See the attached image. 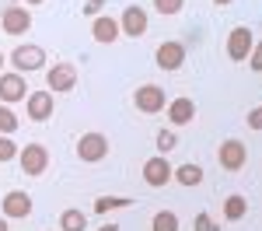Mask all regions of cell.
Returning <instances> with one entry per match:
<instances>
[{
  "instance_id": "29",
  "label": "cell",
  "mask_w": 262,
  "mask_h": 231,
  "mask_svg": "<svg viewBox=\"0 0 262 231\" xmlns=\"http://www.w3.org/2000/svg\"><path fill=\"white\" fill-rule=\"evenodd\" d=\"M84 14H88V18H98L101 14V0H88V4H84Z\"/></svg>"
},
{
  "instance_id": "18",
  "label": "cell",
  "mask_w": 262,
  "mask_h": 231,
  "mask_svg": "<svg viewBox=\"0 0 262 231\" xmlns=\"http://www.w3.org/2000/svg\"><path fill=\"white\" fill-rule=\"evenodd\" d=\"M88 228V217H84V210L77 207H67L60 214V231H84Z\"/></svg>"
},
{
  "instance_id": "9",
  "label": "cell",
  "mask_w": 262,
  "mask_h": 231,
  "mask_svg": "<svg viewBox=\"0 0 262 231\" xmlns=\"http://www.w3.org/2000/svg\"><path fill=\"white\" fill-rule=\"evenodd\" d=\"M28 98V84H25V74L11 70V74H0V105L11 102H25Z\"/></svg>"
},
{
  "instance_id": "12",
  "label": "cell",
  "mask_w": 262,
  "mask_h": 231,
  "mask_svg": "<svg viewBox=\"0 0 262 231\" xmlns=\"http://www.w3.org/2000/svg\"><path fill=\"white\" fill-rule=\"evenodd\" d=\"M119 28H122V35H129V39L147 35V11L137 7V4H129V7L122 11V18H119Z\"/></svg>"
},
{
  "instance_id": "31",
  "label": "cell",
  "mask_w": 262,
  "mask_h": 231,
  "mask_svg": "<svg viewBox=\"0 0 262 231\" xmlns=\"http://www.w3.org/2000/svg\"><path fill=\"white\" fill-rule=\"evenodd\" d=\"M4 67H7V56H4V53H0V74H4Z\"/></svg>"
},
{
  "instance_id": "3",
  "label": "cell",
  "mask_w": 262,
  "mask_h": 231,
  "mask_svg": "<svg viewBox=\"0 0 262 231\" xmlns=\"http://www.w3.org/2000/svg\"><path fill=\"white\" fill-rule=\"evenodd\" d=\"M133 105L140 109L143 116H158L164 105H168V95H164L161 84H140L137 95H133Z\"/></svg>"
},
{
  "instance_id": "11",
  "label": "cell",
  "mask_w": 262,
  "mask_h": 231,
  "mask_svg": "<svg viewBox=\"0 0 262 231\" xmlns=\"http://www.w3.org/2000/svg\"><path fill=\"white\" fill-rule=\"evenodd\" d=\"M0 207H4V217H7V221H21V217L32 214V196L21 193V189H11V193L0 200Z\"/></svg>"
},
{
  "instance_id": "22",
  "label": "cell",
  "mask_w": 262,
  "mask_h": 231,
  "mask_svg": "<svg viewBox=\"0 0 262 231\" xmlns=\"http://www.w3.org/2000/svg\"><path fill=\"white\" fill-rule=\"evenodd\" d=\"M175 144H179V137H175L171 130H158V137H154L158 154H164V158H168V151H175Z\"/></svg>"
},
{
  "instance_id": "15",
  "label": "cell",
  "mask_w": 262,
  "mask_h": 231,
  "mask_svg": "<svg viewBox=\"0 0 262 231\" xmlns=\"http://www.w3.org/2000/svg\"><path fill=\"white\" fill-rule=\"evenodd\" d=\"M122 35V28H119V21L116 18H108V14H98V18L91 21V39L101 42V46H112V42Z\"/></svg>"
},
{
  "instance_id": "1",
  "label": "cell",
  "mask_w": 262,
  "mask_h": 231,
  "mask_svg": "<svg viewBox=\"0 0 262 231\" xmlns=\"http://www.w3.org/2000/svg\"><path fill=\"white\" fill-rule=\"evenodd\" d=\"M77 158H81L84 165H98L108 158V137L98 133V130H91V133H81L77 137Z\"/></svg>"
},
{
  "instance_id": "27",
  "label": "cell",
  "mask_w": 262,
  "mask_h": 231,
  "mask_svg": "<svg viewBox=\"0 0 262 231\" xmlns=\"http://www.w3.org/2000/svg\"><path fill=\"white\" fill-rule=\"evenodd\" d=\"M245 63H252V70H259V74H262V39L252 46V53H248V60H245Z\"/></svg>"
},
{
  "instance_id": "13",
  "label": "cell",
  "mask_w": 262,
  "mask_h": 231,
  "mask_svg": "<svg viewBox=\"0 0 262 231\" xmlns=\"http://www.w3.org/2000/svg\"><path fill=\"white\" fill-rule=\"evenodd\" d=\"M154 63L161 67V70H179L182 63H185V46L182 42H161L158 46V53H154Z\"/></svg>"
},
{
  "instance_id": "2",
  "label": "cell",
  "mask_w": 262,
  "mask_h": 231,
  "mask_svg": "<svg viewBox=\"0 0 262 231\" xmlns=\"http://www.w3.org/2000/svg\"><path fill=\"white\" fill-rule=\"evenodd\" d=\"M7 63H14V70H18V74H35V70H42V67H46V49H42V46H35V42L18 46V49L7 56Z\"/></svg>"
},
{
  "instance_id": "30",
  "label": "cell",
  "mask_w": 262,
  "mask_h": 231,
  "mask_svg": "<svg viewBox=\"0 0 262 231\" xmlns=\"http://www.w3.org/2000/svg\"><path fill=\"white\" fill-rule=\"evenodd\" d=\"M210 4H217V7H227V4H234V0H210Z\"/></svg>"
},
{
  "instance_id": "17",
  "label": "cell",
  "mask_w": 262,
  "mask_h": 231,
  "mask_svg": "<svg viewBox=\"0 0 262 231\" xmlns=\"http://www.w3.org/2000/svg\"><path fill=\"white\" fill-rule=\"evenodd\" d=\"M171 179H175L179 186H200L203 182V168L196 165V161H185V165H179L175 172H171Z\"/></svg>"
},
{
  "instance_id": "19",
  "label": "cell",
  "mask_w": 262,
  "mask_h": 231,
  "mask_svg": "<svg viewBox=\"0 0 262 231\" xmlns=\"http://www.w3.org/2000/svg\"><path fill=\"white\" fill-rule=\"evenodd\" d=\"M245 214H248V200H245V196L234 193V196L224 200V221H242Z\"/></svg>"
},
{
  "instance_id": "5",
  "label": "cell",
  "mask_w": 262,
  "mask_h": 231,
  "mask_svg": "<svg viewBox=\"0 0 262 231\" xmlns=\"http://www.w3.org/2000/svg\"><path fill=\"white\" fill-rule=\"evenodd\" d=\"M18 165L25 175H42L46 168H49V151L42 144H25L18 151Z\"/></svg>"
},
{
  "instance_id": "6",
  "label": "cell",
  "mask_w": 262,
  "mask_h": 231,
  "mask_svg": "<svg viewBox=\"0 0 262 231\" xmlns=\"http://www.w3.org/2000/svg\"><path fill=\"white\" fill-rule=\"evenodd\" d=\"M171 172H175V168L168 165V158H164V154H154V158H147V161H143V182H147V186L150 189H161V186H168V182H171Z\"/></svg>"
},
{
  "instance_id": "23",
  "label": "cell",
  "mask_w": 262,
  "mask_h": 231,
  "mask_svg": "<svg viewBox=\"0 0 262 231\" xmlns=\"http://www.w3.org/2000/svg\"><path fill=\"white\" fill-rule=\"evenodd\" d=\"M18 126H21V119L11 112V109H7V105H0V133H4V137H11Z\"/></svg>"
},
{
  "instance_id": "10",
  "label": "cell",
  "mask_w": 262,
  "mask_h": 231,
  "mask_svg": "<svg viewBox=\"0 0 262 231\" xmlns=\"http://www.w3.org/2000/svg\"><path fill=\"white\" fill-rule=\"evenodd\" d=\"M252 28H245V25H238V28H231L227 32V56L234 63H245L248 60V53H252Z\"/></svg>"
},
{
  "instance_id": "16",
  "label": "cell",
  "mask_w": 262,
  "mask_h": 231,
  "mask_svg": "<svg viewBox=\"0 0 262 231\" xmlns=\"http://www.w3.org/2000/svg\"><path fill=\"white\" fill-rule=\"evenodd\" d=\"M168 119H171V126H189L192 119H196V102L192 98H171L168 102Z\"/></svg>"
},
{
  "instance_id": "8",
  "label": "cell",
  "mask_w": 262,
  "mask_h": 231,
  "mask_svg": "<svg viewBox=\"0 0 262 231\" xmlns=\"http://www.w3.org/2000/svg\"><path fill=\"white\" fill-rule=\"evenodd\" d=\"M46 84H49V91H74L77 88V67L74 63H56V67H49L46 70Z\"/></svg>"
},
{
  "instance_id": "14",
  "label": "cell",
  "mask_w": 262,
  "mask_h": 231,
  "mask_svg": "<svg viewBox=\"0 0 262 231\" xmlns=\"http://www.w3.org/2000/svg\"><path fill=\"white\" fill-rule=\"evenodd\" d=\"M25 102H28V119H35V123H46V119L53 116V91H49V88L32 91Z\"/></svg>"
},
{
  "instance_id": "26",
  "label": "cell",
  "mask_w": 262,
  "mask_h": 231,
  "mask_svg": "<svg viewBox=\"0 0 262 231\" xmlns=\"http://www.w3.org/2000/svg\"><path fill=\"white\" fill-rule=\"evenodd\" d=\"M192 228H196V231H221V224H217V221H213L210 214H196Z\"/></svg>"
},
{
  "instance_id": "32",
  "label": "cell",
  "mask_w": 262,
  "mask_h": 231,
  "mask_svg": "<svg viewBox=\"0 0 262 231\" xmlns=\"http://www.w3.org/2000/svg\"><path fill=\"white\" fill-rule=\"evenodd\" d=\"M0 231H11L7 228V217H0Z\"/></svg>"
},
{
  "instance_id": "33",
  "label": "cell",
  "mask_w": 262,
  "mask_h": 231,
  "mask_svg": "<svg viewBox=\"0 0 262 231\" xmlns=\"http://www.w3.org/2000/svg\"><path fill=\"white\" fill-rule=\"evenodd\" d=\"M98 231H119V228H116V224H105V228H98Z\"/></svg>"
},
{
  "instance_id": "21",
  "label": "cell",
  "mask_w": 262,
  "mask_h": 231,
  "mask_svg": "<svg viewBox=\"0 0 262 231\" xmlns=\"http://www.w3.org/2000/svg\"><path fill=\"white\" fill-rule=\"evenodd\" d=\"M129 203H133L129 196H98V200H95V214H108V210L129 207Z\"/></svg>"
},
{
  "instance_id": "25",
  "label": "cell",
  "mask_w": 262,
  "mask_h": 231,
  "mask_svg": "<svg viewBox=\"0 0 262 231\" xmlns=\"http://www.w3.org/2000/svg\"><path fill=\"white\" fill-rule=\"evenodd\" d=\"M185 7V0H154V11L158 14H179Z\"/></svg>"
},
{
  "instance_id": "7",
  "label": "cell",
  "mask_w": 262,
  "mask_h": 231,
  "mask_svg": "<svg viewBox=\"0 0 262 231\" xmlns=\"http://www.w3.org/2000/svg\"><path fill=\"white\" fill-rule=\"evenodd\" d=\"M217 161H221L224 172H242L245 161H248V147H245L242 140H234V137H231V140H224V144H221Z\"/></svg>"
},
{
  "instance_id": "20",
  "label": "cell",
  "mask_w": 262,
  "mask_h": 231,
  "mask_svg": "<svg viewBox=\"0 0 262 231\" xmlns=\"http://www.w3.org/2000/svg\"><path fill=\"white\" fill-rule=\"evenodd\" d=\"M150 231H179V214L175 210H158L154 221H150Z\"/></svg>"
},
{
  "instance_id": "24",
  "label": "cell",
  "mask_w": 262,
  "mask_h": 231,
  "mask_svg": "<svg viewBox=\"0 0 262 231\" xmlns=\"http://www.w3.org/2000/svg\"><path fill=\"white\" fill-rule=\"evenodd\" d=\"M18 151H21V147L14 144L11 137H4V133H0V165H7V161H14V158H18Z\"/></svg>"
},
{
  "instance_id": "34",
  "label": "cell",
  "mask_w": 262,
  "mask_h": 231,
  "mask_svg": "<svg viewBox=\"0 0 262 231\" xmlns=\"http://www.w3.org/2000/svg\"><path fill=\"white\" fill-rule=\"evenodd\" d=\"M25 4H28V7H35V4H42V0H25Z\"/></svg>"
},
{
  "instance_id": "4",
  "label": "cell",
  "mask_w": 262,
  "mask_h": 231,
  "mask_svg": "<svg viewBox=\"0 0 262 231\" xmlns=\"http://www.w3.org/2000/svg\"><path fill=\"white\" fill-rule=\"evenodd\" d=\"M0 28H4L7 35H25V32L32 28V11L21 7V4H7V7L0 11Z\"/></svg>"
},
{
  "instance_id": "28",
  "label": "cell",
  "mask_w": 262,
  "mask_h": 231,
  "mask_svg": "<svg viewBox=\"0 0 262 231\" xmlns=\"http://www.w3.org/2000/svg\"><path fill=\"white\" fill-rule=\"evenodd\" d=\"M248 126H252V130H262V105H255V109L248 112Z\"/></svg>"
}]
</instances>
